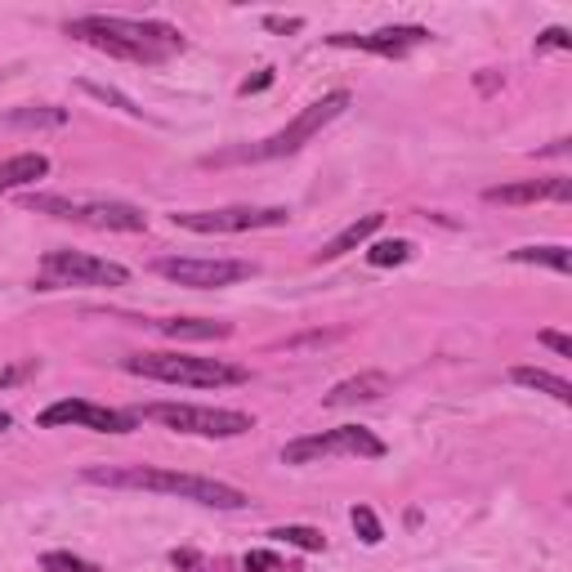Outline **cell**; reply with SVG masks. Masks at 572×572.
Returning <instances> with one entry per match:
<instances>
[{"label": "cell", "instance_id": "obj_1", "mask_svg": "<svg viewBox=\"0 0 572 572\" xmlns=\"http://www.w3.org/2000/svg\"><path fill=\"white\" fill-rule=\"evenodd\" d=\"M81 479L95 487H117V492H162V496L197 501V506H210V510H246L251 506V496L224 479L162 470V465H90V470H81Z\"/></svg>", "mask_w": 572, "mask_h": 572}, {"label": "cell", "instance_id": "obj_2", "mask_svg": "<svg viewBox=\"0 0 572 572\" xmlns=\"http://www.w3.org/2000/svg\"><path fill=\"white\" fill-rule=\"evenodd\" d=\"M67 36L81 41L99 54H112L121 63H166L170 54H179L188 41L179 28L157 23V19H121V14H86L72 19Z\"/></svg>", "mask_w": 572, "mask_h": 572}, {"label": "cell", "instance_id": "obj_3", "mask_svg": "<svg viewBox=\"0 0 572 572\" xmlns=\"http://www.w3.org/2000/svg\"><path fill=\"white\" fill-rule=\"evenodd\" d=\"M349 103H353L349 90H331V95H322L318 103H309L300 117H292V125H286V130H277V134H268V139H260V143H238V148L210 153L201 166H255V162L292 157V153L305 148V143H309L314 134H322V130H327V125H331Z\"/></svg>", "mask_w": 572, "mask_h": 572}, {"label": "cell", "instance_id": "obj_4", "mask_svg": "<svg viewBox=\"0 0 572 572\" xmlns=\"http://www.w3.org/2000/svg\"><path fill=\"white\" fill-rule=\"evenodd\" d=\"M121 372L162 381V385H188V389H229L246 385L251 372L242 363H224V358H193V353H130L121 358Z\"/></svg>", "mask_w": 572, "mask_h": 572}, {"label": "cell", "instance_id": "obj_5", "mask_svg": "<svg viewBox=\"0 0 572 572\" xmlns=\"http://www.w3.org/2000/svg\"><path fill=\"white\" fill-rule=\"evenodd\" d=\"M139 420H157L175 435L193 439H242L255 429V416L233 411V407H197V403H148L134 411Z\"/></svg>", "mask_w": 572, "mask_h": 572}, {"label": "cell", "instance_id": "obj_6", "mask_svg": "<svg viewBox=\"0 0 572 572\" xmlns=\"http://www.w3.org/2000/svg\"><path fill=\"white\" fill-rule=\"evenodd\" d=\"M23 206L36 210V215H54V220L103 229V233H143L148 229V215L130 201H103V197L99 201H72V197H58V193H28Z\"/></svg>", "mask_w": 572, "mask_h": 572}, {"label": "cell", "instance_id": "obj_7", "mask_svg": "<svg viewBox=\"0 0 572 572\" xmlns=\"http://www.w3.org/2000/svg\"><path fill=\"white\" fill-rule=\"evenodd\" d=\"M331 457H367L381 461L385 443L372 435L367 425H340V429H322V435H305L282 448V465H318Z\"/></svg>", "mask_w": 572, "mask_h": 572}, {"label": "cell", "instance_id": "obj_8", "mask_svg": "<svg viewBox=\"0 0 572 572\" xmlns=\"http://www.w3.org/2000/svg\"><path fill=\"white\" fill-rule=\"evenodd\" d=\"M125 282L130 268L117 260H99L86 251H45L36 292H54V286H125Z\"/></svg>", "mask_w": 572, "mask_h": 572}, {"label": "cell", "instance_id": "obj_9", "mask_svg": "<svg viewBox=\"0 0 572 572\" xmlns=\"http://www.w3.org/2000/svg\"><path fill=\"white\" fill-rule=\"evenodd\" d=\"M292 220L286 206H220V210H175L170 224L188 233H255V229H282Z\"/></svg>", "mask_w": 572, "mask_h": 572}, {"label": "cell", "instance_id": "obj_10", "mask_svg": "<svg viewBox=\"0 0 572 572\" xmlns=\"http://www.w3.org/2000/svg\"><path fill=\"white\" fill-rule=\"evenodd\" d=\"M166 282L175 286H193V292H220V286H233V282H246L255 277V264L246 260H224V255H162L153 264Z\"/></svg>", "mask_w": 572, "mask_h": 572}, {"label": "cell", "instance_id": "obj_11", "mask_svg": "<svg viewBox=\"0 0 572 572\" xmlns=\"http://www.w3.org/2000/svg\"><path fill=\"white\" fill-rule=\"evenodd\" d=\"M36 425H41V429H63V425H72V429H95V435H130V429L139 425V416H134V411L99 407V403H90V398H58V403H50V407L36 416Z\"/></svg>", "mask_w": 572, "mask_h": 572}, {"label": "cell", "instance_id": "obj_12", "mask_svg": "<svg viewBox=\"0 0 572 572\" xmlns=\"http://www.w3.org/2000/svg\"><path fill=\"white\" fill-rule=\"evenodd\" d=\"M429 41V28H416V23H407V28H381V32H336V36H327V45H336V50H363V54H381V58H403V54H411L416 45H425Z\"/></svg>", "mask_w": 572, "mask_h": 572}, {"label": "cell", "instance_id": "obj_13", "mask_svg": "<svg viewBox=\"0 0 572 572\" xmlns=\"http://www.w3.org/2000/svg\"><path fill=\"white\" fill-rule=\"evenodd\" d=\"M572 197V179L554 175V179H524V184H496L483 188V201L492 206H528V201H568Z\"/></svg>", "mask_w": 572, "mask_h": 572}, {"label": "cell", "instance_id": "obj_14", "mask_svg": "<svg viewBox=\"0 0 572 572\" xmlns=\"http://www.w3.org/2000/svg\"><path fill=\"white\" fill-rule=\"evenodd\" d=\"M385 229V210H372V215H363V220H353V224H344L331 242H322V251L314 255V264H331V260H340V255H349V251H358V246H367L376 233Z\"/></svg>", "mask_w": 572, "mask_h": 572}, {"label": "cell", "instance_id": "obj_15", "mask_svg": "<svg viewBox=\"0 0 572 572\" xmlns=\"http://www.w3.org/2000/svg\"><path fill=\"white\" fill-rule=\"evenodd\" d=\"M389 394V376L385 372H363V376H349L340 385H331L322 394V407H353V403H376Z\"/></svg>", "mask_w": 572, "mask_h": 572}, {"label": "cell", "instance_id": "obj_16", "mask_svg": "<svg viewBox=\"0 0 572 572\" xmlns=\"http://www.w3.org/2000/svg\"><path fill=\"white\" fill-rule=\"evenodd\" d=\"M50 175V157L45 153H19V157H6L0 162V197L6 193H19V188H32L36 179Z\"/></svg>", "mask_w": 572, "mask_h": 572}, {"label": "cell", "instance_id": "obj_17", "mask_svg": "<svg viewBox=\"0 0 572 572\" xmlns=\"http://www.w3.org/2000/svg\"><path fill=\"white\" fill-rule=\"evenodd\" d=\"M157 331L170 340H229L233 336L229 322H210V318H162Z\"/></svg>", "mask_w": 572, "mask_h": 572}, {"label": "cell", "instance_id": "obj_18", "mask_svg": "<svg viewBox=\"0 0 572 572\" xmlns=\"http://www.w3.org/2000/svg\"><path fill=\"white\" fill-rule=\"evenodd\" d=\"M510 381L515 385H524V389H537V394H550L554 403H572V385L563 381V376H554V372H546V367H515L510 372Z\"/></svg>", "mask_w": 572, "mask_h": 572}, {"label": "cell", "instance_id": "obj_19", "mask_svg": "<svg viewBox=\"0 0 572 572\" xmlns=\"http://www.w3.org/2000/svg\"><path fill=\"white\" fill-rule=\"evenodd\" d=\"M515 264H541V268H554V273H572V251L568 246H519L510 251Z\"/></svg>", "mask_w": 572, "mask_h": 572}, {"label": "cell", "instance_id": "obj_20", "mask_svg": "<svg viewBox=\"0 0 572 572\" xmlns=\"http://www.w3.org/2000/svg\"><path fill=\"white\" fill-rule=\"evenodd\" d=\"M268 537H273V541H286V546H296V550H305V554H322V550H327V537H322L318 528H305V524L273 528Z\"/></svg>", "mask_w": 572, "mask_h": 572}, {"label": "cell", "instance_id": "obj_21", "mask_svg": "<svg viewBox=\"0 0 572 572\" xmlns=\"http://www.w3.org/2000/svg\"><path fill=\"white\" fill-rule=\"evenodd\" d=\"M411 242L407 238H389V242H372L367 246V264L372 268H394V264H407L411 260Z\"/></svg>", "mask_w": 572, "mask_h": 572}, {"label": "cell", "instance_id": "obj_22", "mask_svg": "<svg viewBox=\"0 0 572 572\" xmlns=\"http://www.w3.org/2000/svg\"><path fill=\"white\" fill-rule=\"evenodd\" d=\"M41 572H99V563L72 554V550H45L41 554Z\"/></svg>", "mask_w": 572, "mask_h": 572}, {"label": "cell", "instance_id": "obj_23", "mask_svg": "<svg viewBox=\"0 0 572 572\" xmlns=\"http://www.w3.org/2000/svg\"><path fill=\"white\" fill-rule=\"evenodd\" d=\"M349 519H353V532L363 537V546H381L385 541V528H381V519H376L372 506H353Z\"/></svg>", "mask_w": 572, "mask_h": 572}, {"label": "cell", "instance_id": "obj_24", "mask_svg": "<svg viewBox=\"0 0 572 572\" xmlns=\"http://www.w3.org/2000/svg\"><path fill=\"white\" fill-rule=\"evenodd\" d=\"M67 112L63 108H19L10 112V125H63Z\"/></svg>", "mask_w": 572, "mask_h": 572}, {"label": "cell", "instance_id": "obj_25", "mask_svg": "<svg viewBox=\"0 0 572 572\" xmlns=\"http://www.w3.org/2000/svg\"><path fill=\"white\" fill-rule=\"evenodd\" d=\"M81 90L90 95V99H103V103H112V108H121L125 117H143V108H134L121 90H108V86H95V81H81Z\"/></svg>", "mask_w": 572, "mask_h": 572}, {"label": "cell", "instance_id": "obj_26", "mask_svg": "<svg viewBox=\"0 0 572 572\" xmlns=\"http://www.w3.org/2000/svg\"><path fill=\"white\" fill-rule=\"evenodd\" d=\"M546 50H559V54H568V50H572V36H568V28H546V32L537 36V54H546Z\"/></svg>", "mask_w": 572, "mask_h": 572}, {"label": "cell", "instance_id": "obj_27", "mask_svg": "<svg viewBox=\"0 0 572 572\" xmlns=\"http://www.w3.org/2000/svg\"><path fill=\"white\" fill-rule=\"evenodd\" d=\"M242 563H246V572H277L282 568V559L273 550H251Z\"/></svg>", "mask_w": 572, "mask_h": 572}, {"label": "cell", "instance_id": "obj_28", "mask_svg": "<svg viewBox=\"0 0 572 572\" xmlns=\"http://www.w3.org/2000/svg\"><path fill=\"white\" fill-rule=\"evenodd\" d=\"M32 372H41V358H28V363H19V367H10V372H0V389L14 385V381H23V376H32Z\"/></svg>", "mask_w": 572, "mask_h": 572}, {"label": "cell", "instance_id": "obj_29", "mask_svg": "<svg viewBox=\"0 0 572 572\" xmlns=\"http://www.w3.org/2000/svg\"><path fill=\"white\" fill-rule=\"evenodd\" d=\"M537 340H541V344H546V349H554V353H559V358H572V340H568V336H563V331H541V336H537Z\"/></svg>", "mask_w": 572, "mask_h": 572}, {"label": "cell", "instance_id": "obj_30", "mask_svg": "<svg viewBox=\"0 0 572 572\" xmlns=\"http://www.w3.org/2000/svg\"><path fill=\"white\" fill-rule=\"evenodd\" d=\"M264 28H268V32H300V28H305V19H282V14H268V19H264Z\"/></svg>", "mask_w": 572, "mask_h": 572}, {"label": "cell", "instance_id": "obj_31", "mask_svg": "<svg viewBox=\"0 0 572 572\" xmlns=\"http://www.w3.org/2000/svg\"><path fill=\"white\" fill-rule=\"evenodd\" d=\"M268 86H273V72H260V77L242 81V95H255V90H268Z\"/></svg>", "mask_w": 572, "mask_h": 572}, {"label": "cell", "instance_id": "obj_32", "mask_svg": "<svg viewBox=\"0 0 572 572\" xmlns=\"http://www.w3.org/2000/svg\"><path fill=\"white\" fill-rule=\"evenodd\" d=\"M170 563H175V568H197L201 559H197V550H175V554H170Z\"/></svg>", "mask_w": 572, "mask_h": 572}, {"label": "cell", "instance_id": "obj_33", "mask_svg": "<svg viewBox=\"0 0 572 572\" xmlns=\"http://www.w3.org/2000/svg\"><path fill=\"white\" fill-rule=\"evenodd\" d=\"M496 86H501V77H492V72H487V77H479V90H483V95H492Z\"/></svg>", "mask_w": 572, "mask_h": 572}, {"label": "cell", "instance_id": "obj_34", "mask_svg": "<svg viewBox=\"0 0 572 572\" xmlns=\"http://www.w3.org/2000/svg\"><path fill=\"white\" fill-rule=\"evenodd\" d=\"M10 425H14V416H10L6 407H0V435H6V429H10Z\"/></svg>", "mask_w": 572, "mask_h": 572}]
</instances>
